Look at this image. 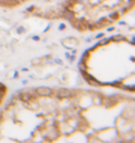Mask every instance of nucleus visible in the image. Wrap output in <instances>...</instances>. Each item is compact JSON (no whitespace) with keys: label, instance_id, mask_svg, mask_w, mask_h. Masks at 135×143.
<instances>
[{"label":"nucleus","instance_id":"1","mask_svg":"<svg viewBox=\"0 0 135 143\" xmlns=\"http://www.w3.org/2000/svg\"><path fill=\"white\" fill-rule=\"evenodd\" d=\"M36 92L38 95H41V96H48L52 94V89L48 87H38L36 89Z\"/></svg>","mask_w":135,"mask_h":143},{"label":"nucleus","instance_id":"2","mask_svg":"<svg viewBox=\"0 0 135 143\" xmlns=\"http://www.w3.org/2000/svg\"><path fill=\"white\" fill-rule=\"evenodd\" d=\"M57 95L60 98H67V97H70L72 94H70V92L68 91L67 88H60L58 91V93H57Z\"/></svg>","mask_w":135,"mask_h":143},{"label":"nucleus","instance_id":"3","mask_svg":"<svg viewBox=\"0 0 135 143\" xmlns=\"http://www.w3.org/2000/svg\"><path fill=\"white\" fill-rule=\"evenodd\" d=\"M113 39L115 41H122V40H125V37H123V36H115Z\"/></svg>","mask_w":135,"mask_h":143},{"label":"nucleus","instance_id":"4","mask_svg":"<svg viewBox=\"0 0 135 143\" xmlns=\"http://www.w3.org/2000/svg\"><path fill=\"white\" fill-rule=\"evenodd\" d=\"M20 98L22 99V101H28V99L30 98V96L27 95V94H21V95H20Z\"/></svg>","mask_w":135,"mask_h":143},{"label":"nucleus","instance_id":"5","mask_svg":"<svg viewBox=\"0 0 135 143\" xmlns=\"http://www.w3.org/2000/svg\"><path fill=\"white\" fill-rule=\"evenodd\" d=\"M107 43H108V39H105L103 41H100V45H105V44H107Z\"/></svg>","mask_w":135,"mask_h":143}]
</instances>
